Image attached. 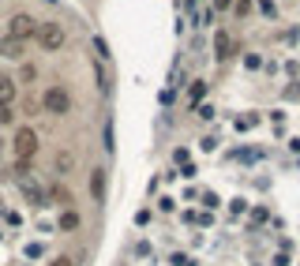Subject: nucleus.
I'll use <instances>...</instances> for the list:
<instances>
[{"instance_id": "5", "label": "nucleus", "mask_w": 300, "mask_h": 266, "mask_svg": "<svg viewBox=\"0 0 300 266\" xmlns=\"http://www.w3.org/2000/svg\"><path fill=\"white\" fill-rule=\"evenodd\" d=\"M19 191H23V195L30 199L34 206H42V203H45V191H42V184H38L34 176H26V172H19Z\"/></svg>"}, {"instance_id": "16", "label": "nucleus", "mask_w": 300, "mask_h": 266, "mask_svg": "<svg viewBox=\"0 0 300 266\" xmlns=\"http://www.w3.org/2000/svg\"><path fill=\"white\" fill-rule=\"evenodd\" d=\"M42 251H45L42 244H26V259H38V255H42Z\"/></svg>"}, {"instance_id": "8", "label": "nucleus", "mask_w": 300, "mask_h": 266, "mask_svg": "<svg viewBox=\"0 0 300 266\" xmlns=\"http://www.w3.org/2000/svg\"><path fill=\"white\" fill-rule=\"evenodd\" d=\"M229 53H233V42H229V34H225V30H218V34H214V56H218V60H225Z\"/></svg>"}, {"instance_id": "6", "label": "nucleus", "mask_w": 300, "mask_h": 266, "mask_svg": "<svg viewBox=\"0 0 300 266\" xmlns=\"http://www.w3.org/2000/svg\"><path fill=\"white\" fill-rule=\"evenodd\" d=\"M23 49H26V42H11V38H4V42H0V56H8V60H19V56H23Z\"/></svg>"}, {"instance_id": "9", "label": "nucleus", "mask_w": 300, "mask_h": 266, "mask_svg": "<svg viewBox=\"0 0 300 266\" xmlns=\"http://www.w3.org/2000/svg\"><path fill=\"white\" fill-rule=\"evenodd\" d=\"M71 165H75V154H71V150H60L57 154V172L64 176V172H71Z\"/></svg>"}, {"instance_id": "17", "label": "nucleus", "mask_w": 300, "mask_h": 266, "mask_svg": "<svg viewBox=\"0 0 300 266\" xmlns=\"http://www.w3.org/2000/svg\"><path fill=\"white\" fill-rule=\"evenodd\" d=\"M203 94H206V86H203V83H191V102H199Z\"/></svg>"}, {"instance_id": "15", "label": "nucleus", "mask_w": 300, "mask_h": 266, "mask_svg": "<svg viewBox=\"0 0 300 266\" xmlns=\"http://www.w3.org/2000/svg\"><path fill=\"white\" fill-rule=\"evenodd\" d=\"M11 116H15V109H11V105H0V124H8Z\"/></svg>"}, {"instance_id": "10", "label": "nucleus", "mask_w": 300, "mask_h": 266, "mask_svg": "<svg viewBox=\"0 0 300 266\" xmlns=\"http://www.w3.org/2000/svg\"><path fill=\"white\" fill-rule=\"evenodd\" d=\"M90 184H94V199L102 203V199H105V172L94 169V172H90Z\"/></svg>"}, {"instance_id": "14", "label": "nucleus", "mask_w": 300, "mask_h": 266, "mask_svg": "<svg viewBox=\"0 0 300 266\" xmlns=\"http://www.w3.org/2000/svg\"><path fill=\"white\" fill-rule=\"evenodd\" d=\"M259 124V116H244V120H237V131H248V128H255Z\"/></svg>"}, {"instance_id": "3", "label": "nucleus", "mask_w": 300, "mask_h": 266, "mask_svg": "<svg viewBox=\"0 0 300 266\" xmlns=\"http://www.w3.org/2000/svg\"><path fill=\"white\" fill-rule=\"evenodd\" d=\"M34 34H38V19L11 15V23H8V38H11V42H26V38H34Z\"/></svg>"}, {"instance_id": "2", "label": "nucleus", "mask_w": 300, "mask_h": 266, "mask_svg": "<svg viewBox=\"0 0 300 266\" xmlns=\"http://www.w3.org/2000/svg\"><path fill=\"white\" fill-rule=\"evenodd\" d=\"M42 105H45V112H49V116H64V112L71 109V98H68V90H64V86H49V90H45V98H42Z\"/></svg>"}, {"instance_id": "19", "label": "nucleus", "mask_w": 300, "mask_h": 266, "mask_svg": "<svg viewBox=\"0 0 300 266\" xmlns=\"http://www.w3.org/2000/svg\"><path fill=\"white\" fill-rule=\"evenodd\" d=\"M53 266H71V259H57V263H53Z\"/></svg>"}, {"instance_id": "4", "label": "nucleus", "mask_w": 300, "mask_h": 266, "mask_svg": "<svg viewBox=\"0 0 300 266\" xmlns=\"http://www.w3.org/2000/svg\"><path fill=\"white\" fill-rule=\"evenodd\" d=\"M38 42H42V49L57 53L64 45V26L60 23H38Z\"/></svg>"}, {"instance_id": "11", "label": "nucleus", "mask_w": 300, "mask_h": 266, "mask_svg": "<svg viewBox=\"0 0 300 266\" xmlns=\"http://www.w3.org/2000/svg\"><path fill=\"white\" fill-rule=\"evenodd\" d=\"M94 79H98V90L109 94V68H105V64H98V68H94Z\"/></svg>"}, {"instance_id": "12", "label": "nucleus", "mask_w": 300, "mask_h": 266, "mask_svg": "<svg viewBox=\"0 0 300 266\" xmlns=\"http://www.w3.org/2000/svg\"><path fill=\"white\" fill-rule=\"evenodd\" d=\"M94 60H98V64H109V49H105L102 38H94Z\"/></svg>"}, {"instance_id": "13", "label": "nucleus", "mask_w": 300, "mask_h": 266, "mask_svg": "<svg viewBox=\"0 0 300 266\" xmlns=\"http://www.w3.org/2000/svg\"><path fill=\"white\" fill-rule=\"evenodd\" d=\"M79 225V214H71V210H64V214H60V229L68 232V229H75Z\"/></svg>"}, {"instance_id": "18", "label": "nucleus", "mask_w": 300, "mask_h": 266, "mask_svg": "<svg viewBox=\"0 0 300 266\" xmlns=\"http://www.w3.org/2000/svg\"><path fill=\"white\" fill-rule=\"evenodd\" d=\"M229 4H233V0H214V8H229Z\"/></svg>"}, {"instance_id": "1", "label": "nucleus", "mask_w": 300, "mask_h": 266, "mask_svg": "<svg viewBox=\"0 0 300 266\" xmlns=\"http://www.w3.org/2000/svg\"><path fill=\"white\" fill-rule=\"evenodd\" d=\"M11 146H15V165H19V172H26L30 158L38 154V135H34L30 128H19L15 139H11Z\"/></svg>"}, {"instance_id": "7", "label": "nucleus", "mask_w": 300, "mask_h": 266, "mask_svg": "<svg viewBox=\"0 0 300 266\" xmlns=\"http://www.w3.org/2000/svg\"><path fill=\"white\" fill-rule=\"evenodd\" d=\"M11 102H15V79L0 75V105H11Z\"/></svg>"}]
</instances>
